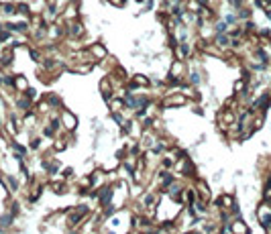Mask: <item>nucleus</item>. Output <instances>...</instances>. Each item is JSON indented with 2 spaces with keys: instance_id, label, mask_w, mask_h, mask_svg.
I'll return each instance as SVG.
<instances>
[{
  "instance_id": "obj_1",
  "label": "nucleus",
  "mask_w": 271,
  "mask_h": 234,
  "mask_svg": "<svg viewBox=\"0 0 271 234\" xmlns=\"http://www.w3.org/2000/svg\"><path fill=\"white\" fill-rule=\"evenodd\" d=\"M92 55H94V57H98V59H102L104 55H106V51L102 49V45H94V47H92Z\"/></svg>"
},
{
  "instance_id": "obj_2",
  "label": "nucleus",
  "mask_w": 271,
  "mask_h": 234,
  "mask_svg": "<svg viewBox=\"0 0 271 234\" xmlns=\"http://www.w3.org/2000/svg\"><path fill=\"white\" fill-rule=\"evenodd\" d=\"M232 232H234V234H247L249 230H247V226L243 224V222H237V224H234V228H232Z\"/></svg>"
},
{
  "instance_id": "obj_3",
  "label": "nucleus",
  "mask_w": 271,
  "mask_h": 234,
  "mask_svg": "<svg viewBox=\"0 0 271 234\" xmlns=\"http://www.w3.org/2000/svg\"><path fill=\"white\" fill-rule=\"evenodd\" d=\"M71 35H74V37H82V35H84V27L75 23L74 27H71Z\"/></svg>"
},
{
  "instance_id": "obj_4",
  "label": "nucleus",
  "mask_w": 271,
  "mask_h": 234,
  "mask_svg": "<svg viewBox=\"0 0 271 234\" xmlns=\"http://www.w3.org/2000/svg\"><path fill=\"white\" fill-rule=\"evenodd\" d=\"M218 45H220L222 49H224V47H228V45H230V39H228V37H226L224 33H222V35H218Z\"/></svg>"
},
{
  "instance_id": "obj_5",
  "label": "nucleus",
  "mask_w": 271,
  "mask_h": 234,
  "mask_svg": "<svg viewBox=\"0 0 271 234\" xmlns=\"http://www.w3.org/2000/svg\"><path fill=\"white\" fill-rule=\"evenodd\" d=\"M63 122L67 124L69 128H74V124H75V118L71 116V114H63Z\"/></svg>"
},
{
  "instance_id": "obj_6",
  "label": "nucleus",
  "mask_w": 271,
  "mask_h": 234,
  "mask_svg": "<svg viewBox=\"0 0 271 234\" xmlns=\"http://www.w3.org/2000/svg\"><path fill=\"white\" fill-rule=\"evenodd\" d=\"M15 86L19 90H27V82H25V78H16L15 79Z\"/></svg>"
},
{
  "instance_id": "obj_7",
  "label": "nucleus",
  "mask_w": 271,
  "mask_h": 234,
  "mask_svg": "<svg viewBox=\"0 0 271 234\" xmlns=\"http://www.w3.org/2000/svg\"><path fill=\"white\" fill-rule=\"evenodd\" d=\"M182 69H183V65L179 63H173V67H171V75H179V73H182Z\"/></svg>"
},
{
  "instance_id": "obj_8",
  "label": "nucleus",
  "mask_w": 271,
  "mask_h": 234,
  "mask_svg": "<svg viewBox=\"0 0 271 234\" xmlns=\"http://www.w3.org/2000/svg\"><path fill=\"white\" fill-rule=\"evenodd\" d=\"M147 83H149V79L143 78V75H137V78H135V86H147Z\"/></svg>"
},
{
  "instance_id": "obj_9",
  "label": "nucleus",
  "mask_w": 271,
  "mask_h": 234,
  "mask_svg": "<svg viewBox=\"0 0 271 234\" xmlns=\"http://www.w3.org/2000/svg\"><path fill=\"white\" fill-rule=\"evenodd\" d=\"M108 200H110V191L106 189V191H102V195H100V202H102V204H106Z\"/></svg>"
},
{
  "instance_id": "obj_10",
  "label": "nucleus",
  "mask_w": 271,
  "mask_h": 234,
  "mask_svg": "<svg viewBox=\"0 0 271 234\" xmlns=\"http://www.w3.org/2000/svg\"><path fill=\"white\" fill-rule=\"evenodd\" d=\"M228 2H230L234 8H243V0H228Z\"/></svg>"
},
{
  "instance_id": "obj_11",
  "label": "nucleus",
  "mask_w": 271,
  "mask_h": 234,
  "mask_svg": "<svg viewBox=\"0 0 271 234\" xmlns=\"http://www.w3.org/2000/svg\"><path fill=\"white\" fill-rule=\"evenodd\" d=\"M190 79H192V83H200V78H198V73H192V78H190Z\"/></svg>"
}]
</instances>
